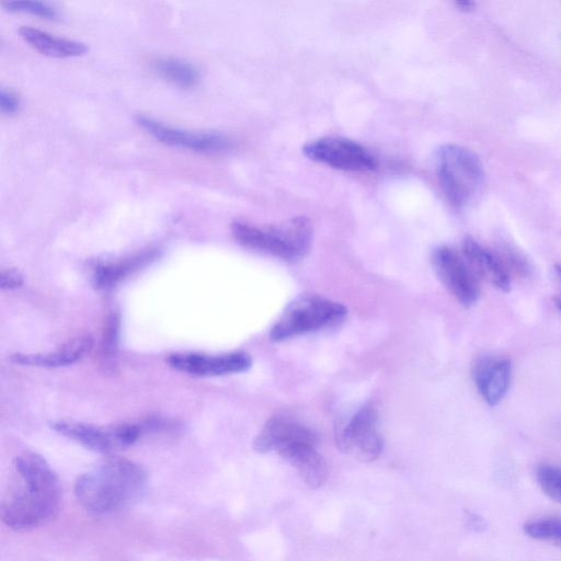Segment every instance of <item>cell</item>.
Returning a JSON list of instances; mask_svg holds the SVG:
<instances>
[{"instance_id":"1","label":"cell","mask_w":561,"mask_h":561,"mask_svg":"<svg viewBox=\"0 0 561 561\" xmlns=\"http://www.w3.org/2000/svg\"><path fill=\"white\" fill-rule=\"evenodd\" d=\"M61 486L50 465L26 451L13 459V477L1 501V519L14 530H31L57 517Z\"/></svg>"},{"instance_id":"2","label":"cell","mask_w":561,"mask_h":561,"mask_svg":"<svg viewBox=\"0 0 561 561\" xmlns=\"http://www.w3.org/2000/svg\"><path fill=\"white\" fill-rule=\"evenodd\" d=\"M146 484L147 472L139 463L111 456L80 474L73 490L85 511L102 515L131 504L145 491Z\"/></svg>"},{"instance_id":"3","label":"cell","mask_w":561,"mask_h":561,"mask_svg":"<svg viewBox=\"0 0 561 561\" xmlns=\"http://www.w3.org/2000/svg\"><path fill=\"white\" fill-rule=\"evenodd\" d=\"M231 232L243 247L288 262L305 257L312 243V226L305 217L266 227L234 221Z\"/></svg>"},{"instance_id":"4","label":"cell","mask_w":561,"mask_h":561,"mask_svg":"<svg viewBox=\"0 0 561 561\" xmlns=\"http://www.w3.org/2000/svg\"><path fill=\"white\" fill-rule=\"evenodd\" d=\"M436 172L446 198L457 208L476 199L484 184L481 160L472 150L459 145L448 144L438 149Z\"/></svg>"},{"instance_id":"5","label":"cell","mask_w":561,"mask_h":561,"mask_svg":"<svg viewBox=\"0 0 561 561\" xmlns=\"http://www.w3.org/2000/svg\"><path fill=\"white\" fill-rule=\"evenodd\" d=\"M347 309L318 296H304L293 301L270 332V339L282 342L294 336L339 325Z\"/></svg>"},{"instance_id":"6","label":"cell","mask_w":561,"mask_h":561,"mask_svg":"<svg viewBox=\"0 0 561 561\" xmlns=\"http://www.w3.org/2000/svg\"><path fill=\"white\" fill-rule=\"evenodd\" d=\"M50 427L87 449L101 454L124 449L133 445L140 435L139 427L129 423L101 426L71 420H58L51 422Z\"/></svg>"},{"instance_id":"7","label":"cell","mask_w":561,"mask_h":561,"mask_svg":"<svg viewBox=\"0 0 561 561\" xmlns=\"http://www.w3.org/2000/svg\"><path fill=\"white\" fill-rule=\"evenodd\" d=\"M378 414L374 404L360 408L335 434L336 446L346 455L365 462L376 460L383 442L377 427Z\"/></svg>"},{"instance_id":"8","label":"cell","mask_w":561,"mask_h":561,"mask_svg":"<svg viewBox=\"0 0 561 561\" xmlns=\"http://www.w3.org/2000/svg\"><path fill=\"white\" fill-rule=\"evenodd\" d=\"M305 154L319 163L347 172H370L376 157L363 145L343 137H322L304 147Z\"/></svg>"},{"instance_id":"9","label":"cell","mask_w":561,"mask_h":561,"mask_svg":"<svg viewBox=\"0 0 561 561\" xmlns=\"http://www.w3.org/2000/svg\"><path fill=\"white\" fill-rule=\"evenodd\" d=\"M136 123L156 140L172 147L203 153H220L233 146L232 139L221 133L181 129L142 115L136 117Z\"/></svg>"},{"instance_id":"10","label":"cell","mask_w":561,"mask_h":561,"mask_svg":"<svg viewBox=\"0 0 561 561\" xmlns=\"http://www.w3.org/2000/svg\"><path fill=\"white\" fill-rule=\"evenodd\" d=\"M432 262L442 284L459 304L470 307L478 300V277L462 254L448 245H440L434 250Z\"/></svg>"},{"instance_id":"11","label":"cell","mask_w":561,"mask_h":561,"mask_svg":"<svg viewBox=\"0 0 561 561\" xmlns=\"http://www.w3.org/2000/svg\"><path fill=\"white\" fill-rule=\"evenodd\" d=\"M172 368L195 376H222L242 373L251 367L252 359L244 352L219 355L202 353H175L168 357Z\"/></svg>"},{"instance_id":"12","label":"cell","mask_w":561,"mask_h":561,"mask_svg":"<svg viewBox=\"0 0 561 561\" xmlns=\"http://www.w3.org/2000/svg\"><path fill=\"white\" fill-rule=\"evenodd\" d=\"M512 377V364L506 357L483 355L472 364V379L491 407L496 405L506 394Z\"/></svg>"},{"instance_id":"13","label":"cell","mask_w":561,"mask_h":561,"mask_svg":"<svg viewBox=\"0 0 561 561\" xmlns=\"http://www.w3.org/2000/svg\"><path fill=\"white\" fill-rule=\"evenodd\" d=\"M317 442L297 440L279 445L275 451L288 461L311 489L321 488L329 476L327 462L316 448Z\"/></svg>"},{"instance_id":"14","label":"cell","mask_w":561,"mask_h":561,"mask_svg":"<svg viewBox=\"0 0 561 561\" xmlns=\"http://www.w3.org/2000/svg\"><path fill=\"white\" fill-rule=\"evenodd\" d=\"M462 255L477 277H481L502 291H510L511 276L497 252L472 238L465 239Z\"/></svg>"},{"instance_id":"15","label":"cell","mask_w":561,"mask_h":561,"mask_svg":"<svg viewBox=\"0 0 561 561\" xmlns=\"http://www.w3.org/2000/svg\"><path fill=\"white\" fill-rule=\"evenodd\" d=\"M93 347V339L89 334L72 337L55 351L39 353H15L11 360L16 365L33 367H61L71 365L87 356Z\"/></svg>"},{"instance_id":"16","label":"cell","mask_w":561,"mask_h":561,"mask_svg":"<svg viewBox=\"0 0 561 561\" xmlns=\"http://www.w3.org/2000/svg\"><path fill=\"white\" fill-rule=\"evenodd\" d=\"M317 442L316 434L306 425L283 416L271 417L253 440L257 453L275 450L279 445L297 442Z\"/></svg>"},{"instance_id":"17","label":"cell","mask_w":561,"mask_h":561,"mask_svg":"<svg viewBox=\"0 0 561 561\" xmlns=\"http://www.w3.org/2000/svg\"><path fill=\"white\" fill-rule=\"evenodd\" d=\"M157 254L156 250L149 249L116 261L100 262L93 266L92 285L98 289L112 288L128 275L153 261Z\"/></svg>"},{"instance_id":"18","label":"cell","mask_w":561,"mask_h":561,"mask_svg":"<svg viewBox=\"0 0 561 561\" xmlns=\"http://www.w3.org/2000/svg\"><path fill=\"white\" fill-rule=\"evenodd\" d=\"M19 34L32 48L48 57H78L87 54L89 50L87 45L81 42L58 37L48 32L30 26H21Z\"/></svg>"},{"instance_id":"19","label":"cell","mask_w":561,"mask_h":561,"mask_svg":"<svg viewBox=\"0 0 561 561\" xmlns=\"http://www.w3.org/2000/svg\"><path fill=\"white\" fill-rule=\"evenodd\" d=\"M151 68L163 80L183 89L194 88L201 79L193 64L174 57H157Z\"/></svg>"},{"instance_id":"20","label":"cell","mask_w":561,"mask_h":561,"mask_svg":"<svg viewBox=\"0 0 561 561\" xmlns=\"http://www.w3.org/2000/svg\"><path fill=\"white\" fill-rule=\"evenodd\" d=\"M523 529L533 539L561 546V518L540 517L531 519L524 524Z\"/></svg>"},{"instance_id":"21","label":"cell","mask_w":561,"mask_h":561,"mask_svg":"<svg viewBox=\"0 0 561 561\" xmlns=\"http://www.w3.org/2000/svg\"><path fill=\"white\" fill-rule=\"evenodd\" d=\"M536 479L547 496L561 503V467L542 463L536 470Z\"/></svg>"},{"instance_id":"22","label":"cell","mask_w":561,"mask_h":561,"mask_svg":"<svg viewBox=\"0 0 561 561\" xmlns=\"http://www.w3.org/2000/svg\"><path fill=\"white\" fill-rule=\"evenodd\" d=\"M1 5L9 12L30 13L50 20H56L59 18L57 9L47 2L15 0L1 2Z\"/></svg>"},{"instance_id":"23","label":"cell","mask_w":561,"mask_h":561,"mask_svg":"<svg viewBox=\"0 0 561 561\" xmlns=\"http://www.w3.org/2000/svg\"><path fill=\"white\" fill-rule=\"evenodd\" d=\"M118 332H119V318L116 314L110 316L106 323V329L104 330L103 337V348L104 354L113 355V352L116 348L118 341Z\"/></svg>"},{"instance_id":"24","label":"cell","mask_w":561,"mask_h":561,"mask_svg":"<svg viewBox=\"0 0 561 561\" xmlns=\"http://www.w3.org/2000/svg\"><path fill=\"white\" fill-rule=\"evenodd\" d=\"M24 283L23 274L15 268H2L0 273V287L12 290L21 287Z\"/></svg>"},{"instance_id":"25","label":"cell","mask_w":561,"mask_h":561,"mask_svg":"<svg viewBox=\"0 0 561 561\" xmlns=\"http://www.w3.org/2000/svg\"><path fill=\"white\" fill-rule=\"evenodd\" d=\"M20 98L10 90L2 89L0 92V108L3 114H14L20 107Z\"/></svg>"},{"instance_id":"26","label":"cell","mask_w":561,"mask_h":561,"mask_svg":"<svg viewBox=\"0 0 561 561\" xmlns=\"http://www.w3.org/2000/svg\"><path fill=\"white\" fill-rule=\"evenodd\" d=\"M554 274L559 280V283L561 284V264H556L554 265ZM554 305L557 306V308L561 311V294L557 295L554 298Z\"/></svg>"},{"instance_id":"27","label":"cell","mask_w":561,"mask_h":561,"mask_svg":"<svg viewBox=\"0 0 561 561\" xmlns=\"http://www.w3.org/2000/svg\"><path fill=\"white\" fill-rule=\"evenodd\" d=\"M457 5L461 10L469 11V10H471L474 7V3L469 2V1H460V2H457Z\"/></svg>"}]
</instances>
